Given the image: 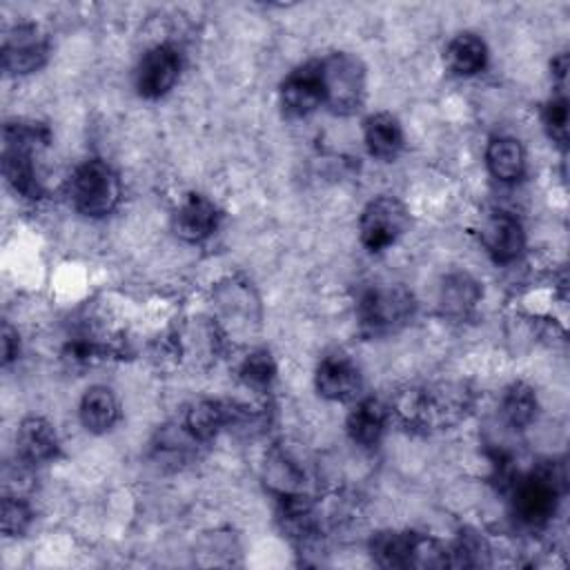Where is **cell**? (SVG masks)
I'll return each mask as SVG.
<instances>
[{
    "instance_id": "6da1fadb",
    "label": "cell",
    "mask_w": 570,
    "mask_h": 570,
    "mask_svg": "<svg viewBox=\"0 0 570 570\" xmlns=\"http://www.w3.org/2000/svg\"><path fill=\"white\" fill-rule=\"evenodd\" d=\"M472 410V392L463 383L412 385L396 394L394 414L412 432L452 428Z\"/></svg>"
},
{
    "instance_id": "7a4b0ae2",
    "label": "cell",
    "mask_w": 570,
    "mask_h": 570,
    "mask_svg": "<svg viewBox=\"0 0 570 570\" xmlns=\"http://www.w3.org/2000/svg\"><path fill=\"white\" fill-rule=\"evenodd\" d=\"M51 142V131L42 122L11 120L2 129V171L16 194L40 198L42 185L36 176L33 154Z\"/></svg>"
},
{
    "instance_id": "3957f363",
    "label": "cell",
    "mask_w": 570,
    "mask_h": 570,
    "mask_svg": "<svg viewBox=\"0 0 570 570\" xmlns=\"http://www.w3.org/2000/svg\"><path fill=\"white\" fill-rule=\"evenodd\" d=\"M67 196L78 214L100 218L116 209L122 196V187L111 165L100 158H91L80 163L69 176Z\"/></svg>"
},
{
    "instance_id": "277c9868",
    "label": "cell",
    "mask_w": 570,
    "mask_h": 570,
    "mask_svg": "<svg viewBox=\"0 0 570 570\" xmlns=\"http://www.w3.org/2000/svg\"><path fill=\"white\" fill-rule=\"evenodd\" d=\"M414 296L399 283H379L361 292L356 301L358 325L367 336H383L403 327L414 314Z\"/></svg>"
},
{
    "instance_id": "5b68a950",
    "label": "cell",
    "mask_w": 570,
    "mask_h": 570,
    "mask_svg": "<svg viewBox=\"0 0 570 570\" xmlns=\"http://www.w3.org/2000/svg\"><path fill=\"white\" fill-rule=\"evenodd\" d=\"M325 102L334 114L350 116L365 102V67L361 58L336 51L321 60Z\"/></svg>"
},
{
    "instance_id": "8992f818",
    "label": "cell",
    "mask_w": 570,
    "mask_h": 570,
    "mask_svg": "<svg viewBox=\"0 0 570 570\" xmlns=\"http://www.w3.org/2000/svg\"><path fill=\"white\" fill-rule=\"evenodd\" d=\"M561 479L552 468H537L512 483V512L528 528L546 525L559 505Z\"/></svg>"
},
{
    "instance_id": "52a82bcc",
    "label": "cell",
    "mask_w": 570,
    "mask_h": 570,
    "mask_svg": "<svg viewBox=\"0 0 570 570\" xmlns=\"http://www.w3.org/2000/svg\"><path fill=\"white\" fill-rule=\"evenodd\" d=\"M410 214L394 196H379L365 205L358 218V236L365 249L383 252L407 229Z\"/></svg>"
},
{
    "instance_id": "ba28073f",
    "label": "cell",
    "mask_w": 570,
    "mask_h": 570,
    "mask_svg": "<svg viewBox=\"0 0 570 570\" xmlns=\"http://www.w3.org/2000/svg\"><path fill=\"white\" fill-rule=\"evenodd\" d=\"M49 58V38L33 24L22 22L11 27L2 38V69L9 76H27L38 71Z\"/></svg>"
},
{
    "instance_id": "9c48e42d",
    "label": "cell",
    "mask_w": 570,
    "mask_h": 570,
    "mask_svg": "<svg viewBox=\"0 0 570 570\" xmlns=\"http://www.w3.org/2000/svg\"><path fill=\"white\" fill-rule=\"evenodd\" d=\"M325 102L321 60H309L294 71L281 85V107L289 118H303Z\"/></svg>"
},
{
    "instance_id": "30bf717a",
    "label": "cell",
    "mask_w": 570,
    "mask_h": 570,
    "mask_svg": "<svg viewBox=\"0 0 570 570\" xmlns=\"http://www.w3.org/2000/svg\"><path fill=\"white\" fill-rule=\"evenodd\" d=\"M180 56L171 45H154L145 51L136 69V89L142 98L165 96L178 80Z\"/></svg>"
},
{
    "instance_id": "8fae6325",
    "label": "cell",
    "mask_w": 570,
    "mask_h": 570,
    "mask_svg": "<svg viewBox=\"0 0 570 570\" xmlns=\"http://www.w3.org/2000/svg\"><path fill=\"white\" fill-rule=\"evenodd\" d=\"M314 383L318 394L330 401H352L363 387L358 365L341 352L321 358V363L316 365Z\"/></svg>"
},
{
    "instance_id": "7c38bea8",
    "label": "cell",
    "mask_w": 570,
    "mask_h": 570,
    "mask_svg": "<svg viewBox=\"0 0 570 570\" xmlns=\"http://www.w3.org/2000/svg\"><path fill=\"white\" fill-rule=\"evenodd\" d=\"M245 407L227 401H214V399H203L196 401L187 407L183 428L194 441H209L214 439L225 425L238 423L245 412Z\"/></svg>"
},
{
    "instance_id": "4fadbf2b",
    "label": "cell",
    "mask_w": 570,
    "mask_h": 570,
    "mask_svg": "<svg viewBox=\"0 0 570 570\" xmlns=\"http://www.w3.org/2000/svg\"><path fill=\"white\" fill-rule=\"evenodd\" d=\"M481 243L497 263H510L523 252L525 234L517 216L497 212L485 218L481 227Z\"/></svg>"
},
{
    "instance_id": "5bb4252c",
    "label": "cell",
    "mask_w": 570,
    "mask_h": 570,
    "mask_svg": "<svg viewBox=\"0 0 570 570\" xmlns=\"http://www.w3.org/2000/svg\"><path fill=\"white\" fill-rule=\"evenodd\" d=\"M218 207L203 194H187L174 214V232L187 243H200L218 227Z\"/></svg>"
},
{
    "instance_id": "9a60e30c",
    "label": "cell",
    "mask_w": 570,
    "mask_h": 570,
    "mask_svg": "<svg viewBox=\"0 0 570 570\" xmlns=\"http://www.w3.org/2000/svg\"><path fill=\"white\" fill-rule=\"evenodd\" d=\"M18 459L24 465H38L53 461L60 452V441L53 425L42 416H29L20 423L16 434Z\"/></svg>"
},
{
    "instance_id": "2e32d148",
    "label": "cell",
    "mask_w": 570,
    "mask_h": 570,
    "mask_svg": "<svg viewBox=\"0 0 570 570\" xmlns=\"http://www.w3.org/2000/svg\"><path fill=\"white\" fill-rule=\"evenodd\" d=\"M363 140L374 158L394 160L403 149L401 122L387 111L372 114L363 122Z\"/></svg>"
},
{
    "instance_id": "e0dca14e",
    "label": "cell",
    "mask_w": 570,
    "mask_h": 570,
    "mask_svg": "<svg viewBox=\"0 0 570 570\" xmlns=\"http://www.w3.org/2000/svg\"><path fill=\"white\" fill-rule=\"evenodd\" d=\"M385 423H387V407L374 399H361L354 410L347 414V434L354 443L372 448L381 441L383 432H385Z\"/></svg>"
},
{
    "instance_id": "ac0fdd59",
    "label": "cell",
    "mask_w": 570,
    "mask_h": 570,
    "mask_svg": "<svg viewBox=\"0 0 570 570\" xmlns=\"http://www.w3.org/2000/svg\"><path fill=\"white\" fill-rule=\"evenodd\" d=\"M445 67L454 76H474L485 69L488 65V45L481 36L463 31L456 33L443 53Z\"/></svg>"
},
{
    "instance_id": "d6986e66",
    "label": "cell",
    "mask_w": 570,
    "mask_h": 570,
    "mask_svg": "<svg viewBox=\"0 0 570 570\" xmlns=\"http://www.w3.org/2000/svg\"><path fill=\"white\" fill-rule=\"evenodd\" d=\"M481 298V287L479 283L465 274V272H456L443 278V285L439 289V307L443 316L450 318H465L474 312L476 303Z\"/></svg>"
},
{
    "instance_id": "ffe728a7",
    "label": "cell",
    "mask_w": 570,
    "mask_h": 570,
    "mask_svg": "<svg viewBox=\"0 0 570 570\" xmlns=\"http://www.w3.org/2000/svg\"><path fill=\"white\" fill-rule=\"evenodd\" d=\"M78 414H80V423L85 425L87 432L102 434L116 425V421L120 416V405H118L116 394L109 387L94 385L82 394Z\"/></svg>"
},
{
    "instance_id": "44dd1931",
    "label": "cell",
    "mask_w": 570,
    "mask_h": 570,
    "mask_svg": "<svg viewBox=\"0 0 570 570\" xmlns=\"http://www.w3.org/2000/svg\"><path fill=\"white\" fill-rule=\"evenodd\" d=\"M485 165L490 174L501 183H514L525 171L523 145L512 136H497L488 142Z\"/></svg>"
},
{
    "instance_id": "7402d4cb",
    "label": "cell",
    "mask_w": 570,
    "mask_h": 570,
    "mask_svg": "<svg viewBox=\"0 0 570 570\" xmlns=\"http://www.w3.org/2000/svg\"><path fill=\"white\" fill-rule=\"evenodd\" d=\"M414 537L416 532H407V530L376 532L370 541V554L381 568H410Z\"/></svg>"
},
{
    "instance_id": "603a6c76",
    "label": "cell",
    "mask_w": 570,
    "mask_h": 570,
    "mask_svg": "<svg viewBox=\"0 0 570 570\" xmlns=\"http://www.w3.org/2000/svg\"><path fill=\"white\" fill-rule=\"evenodd\" d=\"M537 414V394L523 383L514 381L505 387L501 396V416L512 430H525Z\"/></svg>"
},
{
    "instance_id": "cb8c5ba5",
    "label": "cell",
    "mask_w": 570,
    "mask_h": 570,
    "mask_svg": "<svg viewBox=\"0 0 570 570\" xmlns=\"http://www.w3.org/2000/svg\"><path fill=\"white\" fill-rule=\"evenodd\" d=\"M274 376H276V365H274V358L269 356V352H265V350L252 352L240 365V381L247 387L265 390L272 385Z\"/></svg>"
},
{
    "instance_id": "d4e9b609",
    "label": "cell",
    "mask_w": 570,
    "mask_h": 570,
    "mask_svg": "<svg viewBox=\"0 0 570 570\" xmlns=\"http://www.w3.org/2000/svg\"><path fill=\"white\" fill-rule=\"evenodd\" d=\"M33 512L24 499L18 494L2 497V532L7 537H20L31 525Z\"/></svg>"
},
{
    "instance_id": "484cf974",
    "label": "cell",
    "mask_w": 570,
    "mask_h": 570,
    "mask_svg": "<svg viewBox=\"0 0 570 570\" xmlns=\"http://www.w3.org/2000/svg\"><path fill=\"white\" fill-rule=\"evenodd\" d=\"M543 125L550 134V138L559 145L568 142V100L566 96L552 98L543 109Z\"/></svg>"
},
{
    "instance_id": "4316f807",
    "label": "cell",
    "mask_w": 570,
    "mask_h": 570,
    "mask_svg": "<svg viewBox=\"0 0 570 570\" xmlns=\"http://www.w3.org/2000/svg\"><path fill=\"white\" fill-rule=\"evenodd\" d=\"M18 332L4 321L2 323V365H9L18 356Z\"/></svg>"
},
{
    "instance_id": "83f0119b",
    "label": "cell",
    "mask_w": 570,
    "mask_h": 570,
    "mask_svg": "<svg viewBox=\"0 0 570 570\" xmlns=\"http://www.w3.org/2000/svg\"><path fill=\"white\" fill-rule=\"evenodd\" d=\"M566 73H568V53H559L557 58H552V76L557 78L559 87H566Z\"/></svg>"
}]
</instances>
